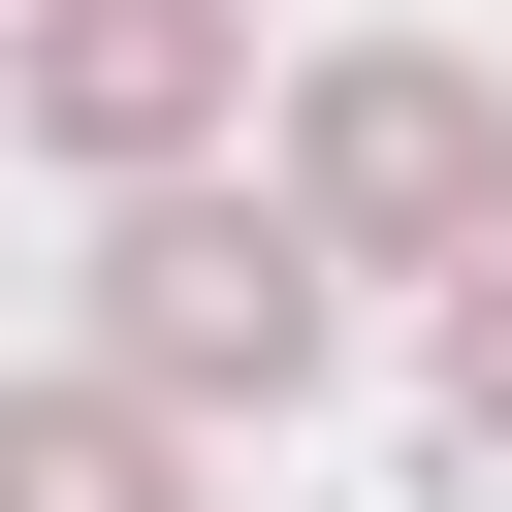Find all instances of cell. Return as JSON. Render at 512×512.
I'll use <instances>...</instances> for the list:
<instances>
[{
    "label": "cell",
    "instance_id": "6da1fadb",
    "mask_svg": "<svg viewBox=\"0 0 512 512\" xmlns=\"http://www.w3.org/2000/svg\"><path fill=\"white\" fill-rule=\"evenodd\" d=\"M256 192H288V256H320V288H352V256H384V288H480V256H512V96H480L448 32H320Z\"/></svg>",
    "mask_w": 512,
    "mask_h": 512
},
{
    "label": "cell",
    "instance_id": "7a4b0ae2",
    "mask_svg": "<svg viewBox=\"0 0 512 512\" xmlns=\"http://www.w3.org/2000/svg\"><path fill=\"white\" fill-rule=\"evenodd\" d=\"M96 384L160 416V448H224V416H288L320 384V256H288V192H96Z\"/></svg>",
    "mask_w": 512,
    "mask_h": 512
},
{
    "label": "cell",
    "instance_id": "3957f363",
    "mask_svg": "<svg viewBox=\"0 0 512 512\" xmlns=\"http://www.w3.org/2000/svg\"><path fill=\"white\" fill-rule=\"evenodd\" d=\"M224 96H256V0H0V128L96 192H192Z\"/></svg>",
    "mask_w": 512,
    "mask_h": 512
},
{
    "label": "cell",
    "instance_id": "277c9868",
    "mask_svg": "<svg viewBox=\"0 0 512 512\" xmlns=\"http://www.w3.org/2000/svg\"><path fill=\"white\" fill-rule=\"evenodd\" d=\"M0 512H192V448H160V416L64 352V384H0Z\"/></svg>",
    "mask_w": 512,
    "mask_h": 512
},
{
    "label": "cell",
    "instance_id": "5b68a950",
    "mask_svg": "<svg viewBox=\"0 0 512 512\" xmlns=\"http://www.w3.org/2000/svg\"><path fill=\"white\" fill-rule=\"evenodd\" d=\"M448 448H480V480H512V256H480V288H448Z\"/></svg>",
    "mask_w": 512,
    "mask_h": 512
}]
</instances>
